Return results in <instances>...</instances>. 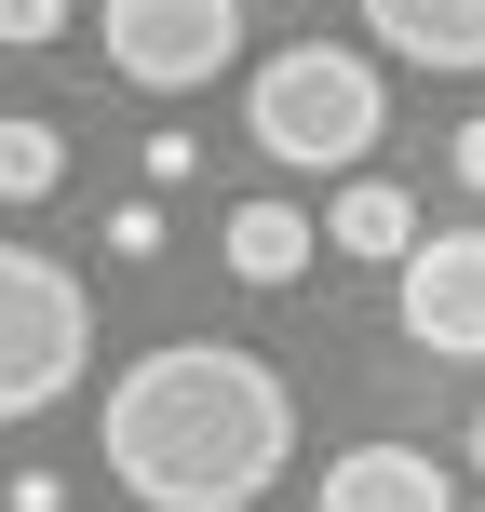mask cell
Here are the masks:
<instances>
[{"label": "cell", "mask_w": 485, "mask_h": 512, "mask_svg": "<svg viewBox=\"0 0 485 512\" xmlns=\"http://www.w3.org/2000/svg\"><path fill=\"white\" fill-rule=\"evenodd\" d=\"M95 459L135 512H256L297 459V391L230 337H162L108 378Z\"/></svg>", "instance_id": "cell-1"}, {"label": "cell", "mask_w": 485, "mask_h": 512, "mask_svg": "<svg viewBox=\"0 0 485 512\" xmlns=\"http://www.w3.org/2000/svg\"><path fill=\"white\" fill-rule=\"evenodd\" d=\"M378 122H391V95H378V68H364L351 41L270 54L256 95H243V135L283 162V176H337V162H364V149H378Z\"/></svg>", "instance_id": "cell-2"}, {"label": "cell", "mask_w": 485, "mask_h": 512, "mask_svg": "<svg viewBox=\"0 0 485 512\" xmlns=\"http://www.w3.org/2000/svg\"><path fill=\"white\" fill-rule=\"evenodd\" d=\"M81 364H95V297H81V270H54V256L0 243V418L68 405Z\"/></svg>", "instance_id": "cell-3"}, {"label": "cell", "mask_w": 485, "mask_h": 512, "mask_svg": "<svg viewBox=\"0 0 485 512\" xmlns=\"http://www.w3.org/2000/svg\"><path fill=\"white\" fill-rule=\"evenodd\" d=\"M108 68L135 95H203L216 68L243 54V0H108Z\"/></svg>", "instance_id": "cell-4"}, {"label": "cell", "mask_w": 485, "mask_h": 512, "mask_svg": "<svg viewBox=\"0 0 485 512\" xmlns=\"http://www.w3.org/2000/svg\"><path fill=\"white\" fill-rule=\"evenodd\" d=\"M391 297H405V337L432 364H485V230H432L391 256Z\"/></svg>", "instance_id": "cell-5"}, {"label": "cell", "mask_w": 485, "mask_h": 512, "mask_svg": "<svg viewBox=\"0 0 485 512\" xmlns=\"http://www.w3.org/2000/svg\"><path fill=\"white\" fill-rule=\"evenodd\" d=\"M324 512H459V486L418 445H351V459H324Z\"/></svg>", "instance_id": "cell-6"}, {"label": "cell", "mask_w": 485, "mask_h": 512, "mask_svg": "<svg viewBox=\"0 0 485 512\" xmlns=\"http://www.w3.org/2000/svg\"><path fill=\"white\" fill-rule=\"evenodd\" d=\"M364 27L405 68H485V0H364Z\"/></svg>", "instance_id": "cell-7"}, {"label": "cell", "mask_w": 485, "mask_h": 512, "mask_svg": "<svg viewBox=\"0 0 485 512\" xmlns=\"http://www.w3.org/2000/svg\"><path fill=\"white\" fill-rule=\"evenodd\" d=\"M216 243H230V270H243V283H297L310 256H324V230H310L297 203H243V216H230Z\"/></svg>", "instance_id": "cell-8"}, {"label": "cell", "mask_w": 485, "mask_h": 512, "mask_svg": "<svg viewBox=\"0 0 485 512\" xmlns=\"http://www.w3.org/2000/svg\"><path fill=\"white\" fill-rule=\"evenodd\" d=\"M324 243H337V256H405V243H418V203H405L391 176H351V189L324 203Z\"/></svg>", "instance_id": "cell-9"}, {"label": "cell", "mask_w": 485, "mask_h": 512, "mask_svg": "<svg viewBox=\"0 0 485 512\" xmlns=\"http://www.w3.org/2000/svg\"><path fill=\"white\" fill-rule=\"evenodd\" d=\"M68 189V135L54 122H0V203H54Z\"/></svg>", "instance_id": "cell-10"}, {"label": "cell", "mask_w": 485, "mask_h": 512, "mask_svg": "<svg viewBox=\"0 0 485 512\" xmlns=\"http://www.w3.org/2000/svg\"><path fill=\"white\" fill-rule=\"evenodd\" d=\"M54 27H68V0H0V41H14V54H41Z\"/></svg>", "instance_id": "cell-11"}, {"label": "cell", "mask_w": 485, "mask_h": 512, "mask_svg": "<svg viewBox=\"0 0 485 512\" xmlns=\"http://www.w3.org/2000/svg\"><path fill=\"white\" fill-rule=\"evenodd\" d=\"M108 256H162V203H108Z\"/></svg>", "instance_id": "cell-12"}, {"label": "cell", "mask_w": 485, "mask_h": 512, "mask_svg": "<svg viewBox=\"0 0 485 512\" xmlns=\"http://www.w3.org/2000/svg\"><path fill=\"white\" fill-rule=\"evenodd\" d=\"M149 176H162V189H189V176H203V135H176V122H162V135H149Z\"/></svg>", "instance_id": "cell-13"}, {"label": "cell", "mask_w": 485, "mask_h": 512, "mask_svg": "<svg viewBox=\"0 0 485 512\" xmlns=\"http://www.w3.org/2000/svg\"><path fill=\"white\" fill-rule=\"evenodd\" d=\"M459 189H485V122H472V135H459Z\"/></svg>", "instance_id": "cell-14"}, {"label": "cell", "mask_w": 485, "mask_h": 512, "mask_svg": "<svg viewBox=\"0 0 485 512\" xmlns=\"http://www.w3.org/2000/svg\"><path fill=\"white\" fill-rule=\"evenodd\" d=\"M472 472H485V418H472Z\"/></svg>", "instance_id": "cell-15"}]
</instances>
